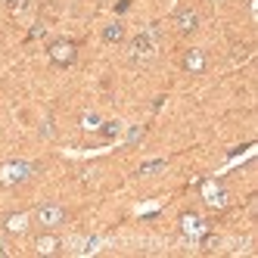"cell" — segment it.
I'll use <instances>...</instances> for the list:
<instances>
[{"label":"cell","mask_w":258,"mask_h":258,"mask_svg":"<svg viewBox=\"0 0 258 258\" xmlns=\"http://www.w3.org/2000/svg\"><path fill=\"white\" fill-rule=\"evenodd\" d=\"M180 66H183V72H187V75H202V72L209 69V56H206V50H199V47L183 50Z\"/></svg>","instance_id":"cell-5"},{"label":"cell","mask_w":258,"mask_h":258,"mask_svg":"<svg viewBox=\"0 0 258 258\" xmlns=\"http://www.w3.org/2000/svg\"><path fill=\"white\" fill-rule=\"evenodd\" d=\"M127 56H131L134 62H150L156 56V38H153V34H146V31L134 34L131 44H127Z\"/></svg>","instance_id":"cell-4"},{"label":"cell","mask_w":258,"mask_h":258,"mask_svg":"<svg viewBox=\"0 0 258 258\" xmlns=\"http://www.w3.org/2000/svg\"><path fill=\"white\" fill-rule=\"evenodd\" d=\"M25 227H28V215L25 212H13V215L4 218V230H10V233H25Z\"/></svg>","instance_id":"cell-8"},{"label":"cell","mask_w":258,"mask_h":258,"mask_svg":"<svg viewBox=\"0 0 258 258\" xmlns=\"http://www.w3.org/2000/svg\"><path fill=\"white\" fill-rule=\"evenodd\" d=\"M103 41L106 44H121L124 41V25L121 22H109V25H103Z\"/></svg>","instance_id":"cell-9"},{"label":"cell","mask_w":258,"mask_h":258,"mask_svg":"<svg viewBox=\"0 0 258 258\" xmlns=\"http://www.w3.org/2000/svg\"><path fill=\"white\" fill-rule=\"evenodd\" d=\"M118 127H121L118 121H106V127L100 124V134H103V137H115V134H118Z\"/></svg>","instance_id":"cell-14"},{"label":"cell","mask_w":258,"mask_h":258,"mask_svg":"<svg viewBox=\"0 0 258 258\" xmlns=\"http://www.w3.org/2000/svg\"><path fill=\"white\" fill-rule=\"evenodd\" d=\"M180 227H183V233H199L202 230V221H199V215L187 212V215H180Z\"/></svg>","instance_id":"cell-11"},{"label":"cell","mask_w":258,"mask_h":258,"mask_svg":"<svg viewBox=\"0 0 258 258\" xmlns=\"http://www.w3.org/2000/svg\"><path fill=\"white\" fill-rule=\"evenodd\" d=\"M47 56H50L53 66L69 69V66H75V59H78V44L72 38H53L47 44Z\"/></svg>","instance_id":"cell-2"},{"label":"cell","mask_w":258,"mask_h":258,"mask_svg":"<svg viewBox=\"0 0 258 258\" xmlns=\"http://www.w3.org/2000/svg\"><path fill=\"white\" fill-rule=\"evenodd\" d=\"M174 25H177V31L180 34H193L196 28H199V16H196V10H177L174 13Z\"/></svg>","instance_id":"cell-7"},{"label":"cell","mask_w":258,"mask_h":258,"mask_svg":"<svg viewBox=\"0 0 258 258\" xmlns=\"http://www.w3.org/2000/svg\"><path fill=\"white\" fill-rule=\"evenodd\" d=\"M59 249H62V239H59V236H53L50 230H47V233H41L38 239H34V252H38V255H44V258H50V255H59Z\"/></svg>","instance_id":"cell-6"},{"label":"cell","mask_w":258,"mask_h":258,"mask_svg":"<svg viewBox=\"0 0 258 258\" xmlns=\"http://www.w3.org/2000/svg\"><path fill=\"white\" fill-rule=\"evenodd\" d=\"M4 255H7V249H4V246H0V258H4Z\"/></svg>","instance_id":"cell-18"},{"label":"cell","mask_w":258,"mask_h":258,"mask_svg":"<svg viewBox=\"0 0 258 258\" xmlns=\"http://www.w3.org/2000/svg\"><path fill=\"white\" fill-rule=\"evenodd\" d=\"M218 246H221L218 236H206V239H202V249H206V252H218Z\"/></svg>","instance_id":"cell-16"},{"label":"cell","mask_w":258,"mask_h":258,"mask_svg":"<svg viewBox=\"0 0 258 258\" xmlns=\"http://www.w3.org/2000/svg\"><path fill=\"white\" fill-rule=\"evenodd\" d=\"M44 31H47V25H44V22H34V28L28 31V41H38V38H44Z\"/></svg>","instance_id":"cell-15"},{"label":"cell","mask_w":258,"mask_h":258,"mask_svg":"<svg viewBox=\"0 0 258 258\" xmlns=\"http://www.w3.org/2000/svg\"><path fill=\"white\" fill-rule=\"evenodd\" d=\"M165 168V159H150V162H143L140 168H137V177H150V174H159Z\"/></svg>","instance_id":"cell-10"},{"label":"cell","mask_w":258,"mask_h":258,"mask_svg":"<svg viewBox=\"0 0 258 258\" xmlns=\"http://www.w3.org/2000/svg\"><path fill=\"white\" fill-rule=\"evenodd\" d=\"M140 137H143V127H134V131H131V134H127V140H131V143H137Z\"/></svg>","instance_id":"cell-17"},{"label":"cell","mask_w":258,"mask_h":258,"mask_svg":"<svg viewBox=\"0 0 258 258\" xmlns=\"http://www.w3.org/2000/svg\"><path fill=\"white\" fill-rule=\"evenodd\" d=\"M34 224H41L44 230H56L59 224H66V209L59 202H41L34 209Z\"/></svg>","instance_id":"cell-3"},{"label":"cell","mask_w":258,"mask_h":258,"mask_svg":"<svg viewBox=\"0 0 258 258\" xmlns=\"http://www.w3.org/2000/svg\"><path fill=\"white\" fill-rule=\"evenodd\" d=\"M212 4H224V0H212Z\"/></svg>","instance_id":"cell-19"},{"label":"cell","mask_w":258,"mask_h":258,"mask_svg":"<svg viewBox=\"0 0 258 258\" xmlns=\"http://www.w3.org/2000/svg\"><path fill=\"white\" fill-rule=\"evenodd\" d=\"M10 10H13L16 16H22V13L31 10V0H10Z\"/></svg>","instance_id":"cell-13"},{"label":"cell","mask_w":258,"mask_h":258,"mask_svg":"<svg viewBox=\"0 0 258 258\" xmlns=\"http://www.w3.org/2000/svg\"><path fill=\"white\" fill-rule=\"evenodd\" d=\"M100 124H103V121H100L97 112H84V115H81V127H84V131H100Z\"/></svg>","instance_id":"cell-12"},{"label":"cell","mask_w":258,"mask_h":258,"mask_svg":"<svg viewBox=\"0 0 258 258\" xmlns=\"http://www.w3.org/2000/svg\"><path fill=\"white\" fill-rule=\"evenodd\" d=\"M38 168H41L38 162H25V159L4 162V165H0V187H19V183L31 180Z\"/></svg>","instance_id":"cell-1"}]
</instances>
